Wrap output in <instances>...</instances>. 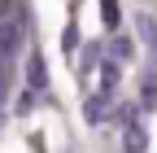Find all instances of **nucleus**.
I'll return each mask as SVG.
<instances>
[{"instance_id": "obj_1", "label": "nucleus", "mask_w": 157, "mask_h": 153, "mask_svg": "<svg viewBox=\"0 0 157 153\" xmlns=\"http://www.w3.org/2000/svg\"><path fill=\"white\" fill-rule=\"evenodd\" d=\"M22 26H26V13H17V22H0V57H13L17 44H22Z\"/></svg>"}, {"instance_id": "obj_2", "label": "nucleus", "mask_w": 157, "mask_h": 153, "mask_svg": "<svg viewBox=\"0 0 157 153\" xmlns=\"http://www.w3.org/2000/svg\"><path fill=\"white\" fill-rule=\"evenodd\" d=\"M26 83H31V92H44V88H48V61H44L39 53L26 57Z\"/></svg>"}, {"instance_id": "obj_3", "label": "nucleus", "mask_w": 157, "mask_h": 153, "mask_svg": "<svg viewBox=\"0 0 157 153\" xmlns=\"http://www.w3.org/2000/svg\"><path fill=\"white\" fill-rule=\"evenodd\" d=\"M83 118H87V127H101V123L109 118V101H105V92L83 101Z\"/></svg>"}, {"instance_id": "obj_4", "label": "nucleus", "mask_w": 157, "mask_h": 153, "mask_svg": "<svg viewBox=\"0 0 157 153\" xmlns=\"http://www.w3.org/2000/svg\"><path fill=\"white\" fill-rule=\"evenodd\" d=\"M122 149H127V153H144V149H148V131H144L140 123L122 127Z\"/></svg>"}, {"instance_id": "obj_5", "label": "nucleus", "mask_w": 157, "mask_h": 153, "mask_svg": "<svg viewBox=\"0 0 157 153\" xmlns=\"http://www.w3.org/2000/svg\"><path fill=\"white\" fill-rule=\"evenodd\" d=\"M113 123H118V127L140 123V105H131V101H127V105H118V109H113Z\"/></svg>"}, {"instance_id": "obj_6", "label": "nucleus", "mask_w": 157, "mask_h": 153, "mask_svg": "<svg viewBox=\"0 0 157 153\" xmlns=\"http://www.w3.org/2000/svg\"><path fill=\"white\" fill-rule=\"evenodd\" d=\"M131 57H135V40L131 35H118L113 40V61H131Z\"/></svg>"}, {"instance_id": "obj_7", "label": "nucleus", "mask_w": 157, "mask_h": 153, "mask_svg": "<svg viewBox=\"0 0 157 153\" xmlns=\"http://www.w3.org/2000/svg\"><path fill=\"white\" fill-rule=\"evenodd\" d=\"M101 66V44H83V57H78V70H96Z\"/></svg>"}, {"instance_id": "obj_8", "label": "nucleus", "mask_w": 157, "mask_h": 153, "mask_svg": "<svg viewBox=\"0 0 157 153\" xmlns=\"http://www.w3.org/2000/svg\"><path fill=\"white\" fill-rule=\"evenodd\" d=\"M140 96H144V105H148V109L157 105V70H148V74H144V88H140Z\"/></svg>"}, {"instance_id": "obj_9", "label": "nucleus", "mask_w": 157, "mask_h": 153, "mask_svg": "<svg viewBox=\"0 0 157 153\" xmlns=\"http://www.w3.org/2000/svg\"><path fill=\"white\" fill-rule=\"evenodd\" d=\"M96 70H101V83H105V92H113V88H118V61H101Z\"/></svg>"}, {"instance_id": "obj_10", "label": "nucleus", "mask_w": 157, "mask_h": 153, "mask_svg": "<svg viewBox=\"0 0 157 153\" xmlns=\"http://www.w3.org/2000/svg\"><path fill=\"white\" fill-rule=\"evenodd\" d=\"M101 18H105V26H118V18H122L118 0H101Z\"/></svg>"}, {"instance_id": "obj_11", "label": "nucleus", "mask_w": 157, "mask_h": 153, "mask_svg": "<svg viewBox=\"0 0 157 153\" xmlns=\"http://www.w3.org/2000/svg\"><path fill=\"white\" fill-rule=\"evenodd\" d=\"M74 44H78V26H74V22H70V26H66V31H61V48H66V53H70V57H74Z\"/></svg>"}, {"instance_id": "obj_12", "label": "nucleus", "mask_w": 157, "mask_h": 153, "mask_svg": "<svg viewBox=\"0 0 157 153\" xmlns=\"http://www.w3.org/2000/svg\"><path fill=\"white\" fill-rule=\"evenodd\" d=\"M31 105H35V96H31V92H22V96H17V114H31Z\"/></svg>"}]
</instances>
